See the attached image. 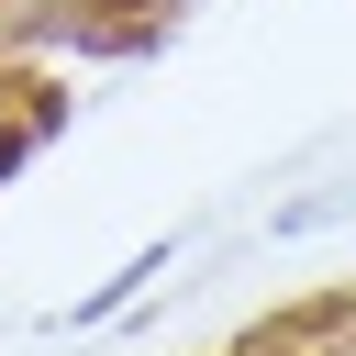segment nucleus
Instances as JSON below:
<instances>
[{"label":"nucleus","mask_w":356,"mask_h":356,"mask_svg":"<svg viewBox=\"0 0 356 356\" xmlns=\"http://www.w3.org/2000/svg\"><path fill=\"white\" fill-rule=\"evenodd\" d=\"M44 122H56V100H22V111H11V122H0V167H11V156H22V145H33V134H44Z\"/></svg>","instance_id":"nucleus-1"}]
</instances>
